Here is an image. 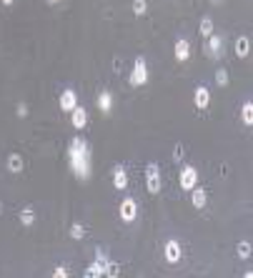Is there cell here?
<instances>
[{
  "label": "cell",
  "mask_w": 253,
  "mask_h": 278,
  "mask_svg": "<svg viewBox=\"0 0 253 278\" xmlns=\"http://www.w3.org/2000/svg\"><path fill=\"white\" fill-rule=\"evenodd\" d=\"M68 168L78 181H88L93 173V150L83 136H75L68 145Z\"/></svg>",
  "instance_id": "1"
},
{
  "label": "cell",
  "mask_w": 253,
  "mask_h": 278,
  "mask_svg": "<svg viewBox=\"0 0 253 278\" xmlns=\"http://www.w3.org/2000/svg\"><path fill=\"white\" fill-rule=\"evenodd\" d=\"M191 193V203H193V208H205V203H208V193H205V188H191L188 190Z\"/></svg>",
  "instance_id": "13"
},
{
  "label": "cell",
  "mask_w": 253,
  "mask_h": 278,
  "mask_svg": "<svg viewBox=\"0 0 253 278\" xmlns=\"http://www.w3.org/2000/svg\"><path fill=\"white\" fill-rule=\"evenodd\" d=\"M163 258H165V263H171V266H178L181 261H183V248H181V243L178 241H165V246H163Z\"/></svg>",
  "instance_id": "5"
},
{
  "label": "cell",
  "mask_w": 253,
  "mask_h": 278,
  "mask_svg": "<svg viewBox=\"0 0 253 278\" xmlns=\"http://www.w3.org/2000/svg\"><path fill=\"white\" fill-rule=\"evenodd\" d=\"M236 253H238V258H241V261H246V258L251 256V243H248V241H241V243H238V248H236Z\"/></svg>",
  "instance_id": "24"
},
{
  "label": "cell",
  "mask_w": 253,
  "mask_h": 278,
  "mask_svg": "<svg viewBox=\"0 0 253 278\" xmlns=\"http://www.w3.org/2000/svg\"><path fill=\"white\" fill-rule=\"evenodd\" d=\"M58 105H60L63 113H70V110L78 105V93H75L73 88H65V91L60 93V98H58Z\"/></svg>",
  "instance_id": "9"
},
{
  "label": "cell",
  "mask_w": 253,
  "mask_h": 278,
  "mask_svg": "<svg viewBox=\"0 0 253 278\" xmlns=\"http://www.w3.org/2000/svg\"><path fill=\"white\" fill-rule=\"evenodd\" d=\"M0 3H3V5H8V8H10V5L15 3V0H0Z\"/></svg>",
  "instance_id": "27"
},
{
  "label": "cell",
  "mask_w": 253,
  "mask_h": 278,
  "mask_svg": "<svg viewBox=\"0 0 253 278\" xmlns=\"http://www.w3.org/2000/svg\"><path fill=\"white\" fill-rule=\"evenodd\" d=\"M70 123H73L75 131H83V128H86V126H88V108L75 105V108L70 110Z\"/></svg>",
  "instance_id": "8"
},
{
  "label": "cell",
  "mask_w": 253,
  "mask_h": 278,
  "mask_svg": "<svg viewBox=\"0 0 253 278\" xmlns=\"http://www.w3.org/2000/svg\"><path fill=\"white\" fill-rule=\"evenodd\" d=\"M241 121H243V126H253V103L251 100H246L241 105Z\"/></svg>",
  "instance_id": "17"
},
{
  "label": "cell",
  "mask_w": 253,
  "mask_h": 278,
  "mask_svg": "<svg viewBox=\"0 0 253 278\" xmlns=\"http://www.w3.org/2000/svg\"><path fill=\"white\" fill-rule=\"evenodd\" d=\"M98 276H105V273H103V261L96 258V261L86 268V278H98Z\"/></svg>",
  "instance_id": "19"
},
{
  "label": "cell",
  "mask_w": 253,
  "mask_h": 278,
  "mask_svg": "<svg viewBox=\"0 0 253 278\" xmlns=\"http://www.w3.org/2000/svg\"><path fill=\"white\" fill-rule=\"evenodd\" d=\"M96 105H98L101 113H110L113 110V93L110 91H101L98 98H96Z\"/></svg>",
  "instance_id": "14"
},
{
  "label": "cell",
  "mask_w": 253,
  "mask_h": 278,
  "mask_svg": "<svg viewBox=\"0 0 253 278\" xmlns=\"http://www.w3.org/2000/svg\"><path fill=\"white\" fill-rule=\"evenodd\" d=\"M128 181H131V178H128V171H125V166L118 163V166L113 168V188H115V190H125V188H128Z\"/></svg>",
  "instance_id": "11"
},
{
  "label": "cell",
  "mask_w": 253,
  "mask_h": 278,
  "mask_svg": "<svg viewBox=\"0 0 253 278\" xmlns=\"http://www.w3.org/2000/svg\"><path fill=\"white\" fill-rule=\"evenodd\" d=\"M178 185H181L183 190L196 188V185H198V171H196L193 166H183V168H181V176H178Z\"/></svg>",
  "instance_id": "6"
},
{
  "label": "cell",
  "mask_w": 253,
  "mask_h": 278,
  "mask_svg": "<svg viewBox=\"0 0 253 278\" xmlns=\"http://www.w3.org/2000/svg\"><path fill=\"white\" fill-rule=\"evenodd\" d=\"M148 13V0H133V15H146Z\"/></svg>",
  "instance_id": "22"
},
{
  "label": "cell",
  "mask_w": 253,
  "mask_h": 278,
  "mask_svg": "<svg viewBox=\"0 0 253 278\" xmlns=\"http://www.w3.org/2000/svg\"><path fill=\"white\" fill-rule=\"evenodd\" d=\"M68 233H70V238H73V241H83V238H86V235H88L86 226H80V223H73Z\"/></svg>",
  "instance_id": "20"
},
{
  "label": "cell",
  "mask_w": 253,
  "mask_h": 278,
  "mask_svg": "<svg viewBox=\"0 0 253 278\" xmlns=\"http://www.w3.org/2000/svg\"><path fill=\"white\" fill-rule=\"evenodd\" d=\"M28 110H30V108H28V103H18V118H25V115H28Z\"/></svg>",
  "instance_id": "26"
},
{
  "label": "cell",
  "mask_w": 253,
  "mask_h": 278,
  "mask_svg": "<svg viewBox=\"0 0 253 278\" xmlns=\"http://www.w3.org/2000/svg\"><path fill=\"white\" fill-rule=\"evenodd\" d=\"M48 3H60V0H48Z\"/></svg>",
  "instance_id": "30"
},
{
  "label": "cell",
  "mask_w": 253,
  "mask_h": 278,
  "mask_svg": "<svg viewBox=\"0 0 253 278\" xmlns=\"http://www.w3.org/2000/svg\"><path fill=\"white\" fill-rule=\"evenodd\" d=\"M163 188V181H160V166L158 163H148L146 166V190L151 195H158Z\"/></svg>",
  "instance_id": "3"
},
{
  "label": "cell",
  "mask_w": 253,
  "mask_h": 278,
  "mask_svg": "<svg viewBox=\"0 0 253 278\" xmlns=\"http://www.w3.org/2000/svg\"><path fill=\"white\" fill-rule=\"evenodd\" d=\"M216 86H221V88L228 86V70L226 68H218L216 70Z\"/></svg>",
  "instance_id": "23"
},
{
  "label": "cell",
  "mask_w": 253,
  "mask_h": 278,
  "mask_svg": "<svg viewBox=\"0 0 253 278\" xmlns=\"http://www.w3.org/2000/svg\"><path fill=\"white\" fill-rule=\"evenodd\" d=\"M223 35H218V33H213V35H208V41H205V55H210V58H221L223 55Z\"/></svg>",
  "instance_id": "7"
},
{
  "label": "cell",
  "mask_w": 253,
  "mask_h": 278,
  "mask_svg": "<svg viewBox=\"0 0 253 278\" xmlns=\"http://www.w3.org/2000/svg\"><path fill=\"white\" fill-rule=\"evenodd\" d=\"M5 166H8V171H10V173H20V171L25 168V161H23V155H20V153H10Z\"/></svg>",
  "instance_id": "16"
},
{
  "label": "cell",
  "mask_w": 253,
  "mask_h": 278,
  "mask_svg": "<svg viewBox=\"0 0 253 278\" xmlns=\"http://www.w3.org/2000/svg\"><path fill=\"white\" fill-rule=\"evenodd\" d=\"M233 50H236V55H238V58H246V55L251 53V38H248V35L236 38V46H233Z\"/></svg>",
  "instance_id": "15"
},
{
  "label": "cell",
  "mask_w": 253,
  "mask_h": 278,
  "mask_svg": "<svg viewBox=\"0 0 253 278\" xmlns=\"http://www.w3.org/2000/svg\"><path fill=\"white\" fill-rule=\"evenodd\" d=\"M201 35L203 38H208V35H213V20H210V18H201Z\"/></svg>",
  "instance_id": "21"
},
{
  "label": "cell",
  "mask_w": 253,
  "mask_h": 278,
  "mask_svg": "<svg viewBox=\"0 0 253 278\" xmlns=\"http://www.w3.org/2000/svg\"><path fill=\"white\" fill-rule=\"evenodd\" d=\"M53 276H58V278H65V276H70V271H68V268H63V266H58V268H53Z\"/></svg>",
  "instance_id": "25"
},
{
  "label": "cell",
  "mask_w": 253,
  "mask_h": 278,
  "mask_svg": "<svg viewBox=\"0 0 253 278\" xmlns=\"http://www.w3.org/2000/svg\"><path fill=\"white\" fill-rule=\"evenodd\" d=\"M148 78H151V70H148L146 58H136L133 60V68H131V86L133 88H141V86L148 83Z\"/></svg>",
  "instance_id": "2"
},
{
  "label": "cell",
  "mask_w": 253,
  "mask_h": 278,
  "mask_svg": "<svg viewBox=\"0 0 253 278\" xmlns=\"http://www.w3.org/2000/svg\"><path fill=\"white\" fill-rule=\"evenodd\" d=\"M191 53H193L191 41H186V38H178L176 46H173V55H176V60H178V63H186V60L191 58Z\"/></svg>",
  "instance_id": "10"
},
{
  "label": "cell",
  "mask_w": 253,
  "mask_h": 278,
  "mask_svg": "<svg viewBox=\"0 0 253 278\" xmlns=\"http://www.w3.org/2000/svg\"><path fill=\"white\" fill-rule=\"evenodd\" d=\"M118 216H120L123 223H133L138 218V201H136V198H131V195L123 198L120 206H118Z\"/></svg>",
  "instance_id": "4"
},
{
  "label": "cell",
  "mask_w": 253,
  "mask_h": 278,
  "mask_svg": "<svg viewBox=\"0 0 253 278\" xmlns=\"http://www.w3.org/2000/svg\"><path fill=\"white\" fill-rule=\"evenodd\" d=\"M193 103H196L198 110H205V108L210 105V91H208L205 86H198L196 93H193Z\"/></svg>",
  "instance_id": "12"
},
{
  "label": "cell",
  "mask_w": 253,
  "mask_h": 278,
  "mask_svg": "<svg viewBox=\"0 0 253 278\" xmlns=\"http://www.w3.org/2000/svg\"><path fill=\"white\" fill-rule=\"evenodd\" d=\"M18 218H20V223H23L25 228H30V226L35 223V211H33L30 206H25V208L20 211V216H18Z\"/></svg>",
  "instance_id": "18"
},
{
  "label": "cell",
  "mask_w": 253,
  "mask_h": 278,
  "mask_svg": "<svg viewBox=\"0 0 253 278\" xmlns=\"http://www.w3.org/2000/svg\"><path fill=\"white\" fill-rule=\"evenodd\" d=\"M210 3H216V5H221V3H223V0H210Z\"/></svg>",
  "instance_id": "28"
},
{
  "label": "cell",
  "mask_w": 253,
  "mask_h": 278,
  "mask_svg": "<svg viewBox=\"0 0 253 278\" xmlns=\"http://www.w3.org/2000/svg\"><path fill=\"white\" fill-rule=\"evenodd\" d=\"M0 216H3V201H0Z\"/></svg>",
  "instance_id": "29"
}]
</instances>
